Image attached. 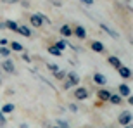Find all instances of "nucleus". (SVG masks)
<instances>
[{
    "instance_id": "obj_33",
    "label": "nucleus",
    "mask_w": 133,
    "mask_h": 128,
    "mask_svg": "<svg viewBox=\"0 0 133 128\" xmlns=\"http://www.w3.org/2000/svg\"><path fill=\"white\" fill-rule=\"evenodd\" d=\"M4 28H5V24H4V23H0V30H4Z\"/></svg>"
},
{
    "instance_id": "obj_16",
    "label": "nucleus",
    "mask_w": 133,
    "mask_h": 128,
    "mask_svg": "<svg viewBox=\"0 0 133 128\" xmlns=\"http://www.w3.org/2000/svg\"><path fill=\"white\" fill-rule=\"evenodd\" d=\"M61 35H62V36H71V35H73V30H71V26H69V24L61 26Z\"/></svg>"
},
{
    "instance_id": "obj_25",
    "label": "nucleus",
    "mask_w": 133,
    "mask_h": 128,
    "mask_svg": "<svg viewBox=\"0 0 133 128\" xmlns=\"http://www.w3.org/2000/svg\"><path fill=\"white\" fill-rule=\"evenodd\" d=\"M57 126H59V128H69V125L66 123L64 119H57Z\"/></svg>"
},
{
    "instance_id": "obj_36",
    "label": "nucleus",
    "mask_w": 133,
    "mask_h": 128,
    "mask_svg": "<svg viewBox=\"0 0 133 128\" xmlns=\"http://www.w3.org/2000/svg\"><path fill=\"white\" fill-rule=\"evenodd\" d=\"M104 128H112V126H104Z\"/></svg>"
},
{
    "instance_id": "obj_19",
    "label": "nucleus",
    "mask_w": 133,
    "mask_h": 128,
    "mask_svg": "<svg viewBox=\"0 0 133 128\" xmlns=\"http://www.w3.org/2000/svg\"><path fill=\"white\" fill-rule=\"evenodd\" d=\"M49 54L50 55H55V57H59V55H62V52H61L55 45H52V47H49Z\"/></svg>"
},
{
    "instance_id": "obj_18",
    "label": "nucleus",
    "mask_w": 133,
    "mask_h": 128,
    "mask_svg": "<svg viewBox=\"0 0 133 128\" xmlns=\"http://www.w3.org/2000/svg\"><path fill=\"white\" fill-rule=\"evenodd\" d=\"M4 24H5V28H9L10 31H17V26H19L16 21H5Z\"/></svg>"
},
{
    "instance_id": "obj_9",
    "label": "nucleus",
    "mask_w": 133,
    "mask_h": 128,
    "mask_svg": "<svg viewBox=\"0 0 133 128\" xmlns=\"http://www.w3.org/2000/svg\"><path fill=\"white\" fill-rule=\"evenodd\" d=\"M119 95H121V97H130V95H131V88H130L126 83L119 85Z\"/></svg>"
},
{
    "instance_id": "obj_26",
    "label": "nucleus",
    "mask_w": 133,
    "mask_h": 128,
    "mask_svg": "<svg viewBox=\"0 0 133 128\" xmlns=\"http://www.w3.org/2000/svg\"><path fill=\"white\" fill-rule=\"evenodd\" d=\"M5 125H7V119H5V116L2 114V111H0V128H4Z\"/></svg>"
},
{
    "instance_id": "obj_8",
    "label": "nucleus",
    "mask_w": 133,
    "mask_h": 128,
    "mask_svg": "<svg viewBox=\"0 0 133 128\" xmlns=\"http://www.w3.org/2000/svg\"><path fill=\"white\" fill-rule=\"evenodd\" d=\"M118 71H119V76H121V78H124V80L131 78V69L126 68V66H121V68H119Z\"/></svg>"
},
{
    "instance_id": "obj_3",
    "label": "nucleus",
    "mask_w": 133,
    "mask_h": 128,
    "mask_svg": "<svg viewBox=\"0 0 133 128\" xmlns=\"http://www.w3.org/2000/svg\"><path fill=\"white\" fill-rule=\"evenodd\" d=\"M43 21H45V17L42 14H31V17H30L31 26H35V28H42L43 26Z\"/></svg>"
},
{
    "instance_id": "obj_17",
    "label": "nucleus",
    "mask_w": 133,
    "mask_h": 128,
    "mask_svg": "<svg viewBox=\"0 0 133 128\" xmlns=\"http://www.w3.org/2000/svg\"><path fill=\"white\" fill-rule=\"evenodd\" d=\"M17 33H21L23 36H31V30L28 26H17Z\"/></svg>"
},
{
    "instance_id": "obj_22",
    "label": "nucleus",
    "mask_w": 133,
    "mask_h": 128,
    "mask_svg": "<svg viewBox=\"0 0 133 128\" xmlns=\"http://www.w3.org/2000/svg\"><path fill=\"white\" fill-rule=\"evenodd\" d=\"M0 55L9 57V55H10V49H7V47H0Z\"/></svg>"
},
{
    "instance_id": "obj_24",
    "label": "nucleus",
    "mask_w": 133,
    "mask_h": 128,
    "mask_svg": "<svg viewBox=\"0 0 133 128\" xmlns=\"http://www.w3.org/2000/svg\"><path fill=\"white\" fill-rule=\"evenodd\" d=\"M47 68H49L52 73H57V71H59V66H57V64H47Z\"/></svg>"
},
{
    "instance_id": "obj_5",
    "label": "nucleus",
    "mask_w": 133,
    "mask_h": 128,
    "mask_svg": "<svg viewBox=\"0 0 133 128\" xmlns=\"http://www.w3.org/2000/svg\"><path fill=\"white\" fill-rule=\"evenodd\" d=\"M2 69H4V71H7L9 74L16 73V66H14V62H12L10 59H5L4 62H2Z\"/></svg>"
},
{
    "instance_id": "obj_13",
    "label": "nucleus",
    "mask_w": 133,
    "mask_h": 128,
    "mask_svg": "<svg viewBox=\"0 0 133 128\" xmlns=\"http://www.w3.org/2000/svg\"><path fill=\"white\" fill-rule=\"evenodd\" d=\"M90 47H92V50H94V52H104V43H102V42H99V40L92 42V45H90Z\"/></svg>"
},
{
    "instance_id": "obj_6",
    "label": "nucleus",
    "mask_w": 133,
    "mask_h": 128,
    "mask_svg": "<svg viewBox=\"0 0 133 128\" xmlns=\"http://www.w3.org/2000/svg\"><path fill=\"white\" fill-rule=\"evenodd\" d=\"M73 35H76L79 40H85L87 38V30H85L83 26H76V28L73 30Z\"/></svg>"
},
{
    "instance_id": "obj_7",
    "label": "nucleus",
    "mask_w": 133,
    "mask_h": 128,
    "mask_svg": "<svg viewBox=\"0 0 133 128\" xmlns=\"http://www.w3.org/2000/svg\"><path fill=\"white\" fill-rule=\"evenodd\" d=\"M99 26H100V28H102V30L105 31V33H107V35H111V36H112V38H116V40L119 38V33H118V31H114L112 28H109L107 24H104V23H100Z\"/></svg>"
},
{
    "instance_id": "obj_28",
    "label": "nucleus",
    "mask_w": 133,
    "mask_h": 128,
    "mask_svg": "<svg viewBox=\"0 0 133 128\" xmlns=\"http://www.w3.org/2000/svg\"><path fill=\"white\" fill-rule=\"evenodd\" d=\"M69 109H71L73 113H76V111H78V106H76V104H69Z\"/></svg>"
},
{
    "instance_id": "obj_12",
    "label": "nucleus",
    "mask_w": 133,
    "mask_h": 128,
    "mask_svg": "<svg viewBox=\"0 0 133 128\" xmlns=\"http://www.w3.org/2000/svg\"><path fill=\"white\" fill-rule=\"evenodd\" d=\"M107 61H109V64H111L112 68H116V69H119L121 66H123V64H121V61H119V57H116V55H111Z\"/></svg>"
},
{
    "instance_id": "obj_37",
    "label": "nucleus",
    "mask_w": 133,
    "mask_h": 128,
    "mask_svg": "<svg viewBox=\"0 0 133 128\" xmlns=\"http://www.w3.org/2000/svg\"><path fill=\"white\" fill-rule=\"evenodd\" d=\"M0 85H2V80H0Z\"/></svg>"
},
{
    "instance_id": "obj_11",
    "label": "nucleus",
    "mask_w": 133,
    "mask_h": 128,
    "mask_svg": "<svg viewBox=\"0 0 133 128\" xmlns=\"http://www.w3.org/2000/svg\"><path fill=\"white\" fill-rule=\"evenodd\" d=\"M97 97H99V100H109V97H111V92L109 90H105V88H100L99 92H97Z\"/></svg>"
},
{
    "instance_id": "obj_15",
    "label": "nucleus",
    "mask_w": 133,
    "mask_h": 128,
    "mask_svg": "<svg viewBox=\"0 0 133 128\" xmlns=\"http://www.w3.org/2000/svg\"><path fill=\"white\" fill-rule=\"evenodd\" d=\"M109 102H112V104H116V106H119V104L123 102V97H121V95H118V94H111Z\"/></svg>"
},
{
    "instance_id": "obj_29",
    "label": "nucleus",
    "mask_w": 133,
    "mask_h": 128,
    "mask_svg": "<svg viewBox=\"0 0 133 128\" xmlns=\"http://www.w3.org/2000/svg\"><path fill=\"white\" fill-rule=\"evenodd\" d=\"M2 2H4V4H17L19 0H2Z\"/></svg>"
},
{
    "instance_id": "obj_32",
    "label": "nucleus",
    "mask_w": 133,
    "mask_h": 128,
    "mask_svg": "<svg viewBox=\"0 0 133 128\" xmlns=\"http://www.w3.org/2000/svg\"><path fill=\"white\" fill-rule=\"evenodd\" d=\"M19 128H30V126H28L26 123H21V125H19Z\"/></svg>"
},
{
    "instance_id": "obj_1",
    "label": "nucleus",
    "mask_w": 133,
    "mask_h": 128,
    "mask_svg": "<svg viewBox=\"0 0 133 128\" xmlns=\"http://www.w3.org/2000/svg\"><path fill=\"white\" fill-rule=\"evenodd\" d=\"M66 76H68V81H66L64 88H71V87H76L79 83V74L76 71H69V73H66Z\"/></svg>"
},
{
    "instance_id": "obj_20",
    "label": "nucleus",
    "mask_w": 133,
    "mask_h": 128,
    "mask_svg": "<svg viewBox=\"0 0 133 128\" xmlns=\"http://www.w3.org/2000/svg\"><path fill=\"white\" fill-rule=\"evenodd\" d=\"M10 50H16V52H23V45L19 43V42H12V43H10Z\"/></svg>"
},
{
    "instance_id": "obj_34",
    "label": "nucleus",
    "mask_w": 133,
    "mask_h": 128,
    "mask_svg": "<svg viewBox=\"0 0 133 128\" xmlns=\"http://www.w3.org/2000/svg\"><path fill=\"white\" fill-rule=\"evenodd\" d=\"M123 128H131V125H126V126H123Z\"/></svg>"
},
{
    "instance_id": "obj_10",
    "label": "nucleus",
    "mask_w": 133,
    "mask_h": 128,
    "mask_svg": "<svg viewBox=\"0 0 133 128\" xmlns=\"http://www.w3.org/2000/svg\"><path fill=\"white\" fill-rule=\"evenodd\" d=\"M94 83H97V85H105V83H107V78H105L102 73H95L94 74Z\"/></svg>"
},
{
    "instance_id": "obj_27",
    "label": "nucleus",
    "mask_w": 133,
    "mask_h": 128,
    "mask_svg": "<svg viewBox=\"0 0 133 128\" xmlns=\"http://www.w3.org/2000/svg\"><path fill=\"white\" fill-rule=\"evenodd\" d=\"M7 43H9V40H7V38H0V47H5Z\"/></svg>"
},
{
    "instance_id": "obj_14",
    "label": "nucleus",
    "mask_w": 133,
    "mask_h": 128,
    "mask_svg": "<svg viewBox=\"0 0 133 128\" xmlns=\"http://www.w3.org/2000/svg\"><path fill=\"white\" fill-rule=\"evenodd\" d=\"M14 109H16V106L9 102V104H4V106L0 107V111H2V114H9V113H12Z\"/></svg>"
},
{
    "instance_id": "obj_35",
    "label": "nucleus",
    "mask_w": 133,
    "mask_h": 128,
    "mask_svg": "<svg viewBox=\"0 0 133 128\" xmlns=\"http://www.w3.org/2000/svg\"><path fill=\"white\" fill-rule=\"evenodd\" d=\"M50 128H59V126H57V125H55V126H50Z\"/></svg>"
},
{
    "instance_id": "obj_23",
    "label": "nucleus",
    "mask_w": 133,
    "mask_h": 128,
    "mask_svg": "<svg viewBox=\"0 0 133 128\" xmlns=\"http://www.w3.org/2000/svg\"><path fill=\"white\" fill-rule=\"evenodd\" d=\"M54 74H55V78H57V80H64L66 78V71H61V69L57 71V73H54Z\"/></svg>"
},
{
    "instance_id": "obj_4",
    "label": "nucleus",
    "mask_w": 133,
    "mask_h": 128,
    "mask_svg": "<svg viewBox=\"0 0 133 128\" xmlns=\"http://www.w3.org/2000/svg\"><path fill=\"white\" fill-rule=\"evenodd\" d=\"M73 95L76 100H85V99H88V90L85 88V87H78V88L74 90Z\"/></svg>"
},
{
    "instance_id": "obj_31",
    "label": "nucleus",
    "mask_w": 133,
    "mask_h": 128,
    "mask_svg": "<svg viewBox=\"0 0 133 128\" xmlns=\"http://www.w3.org/2000/svg\"><path fill=\"white\" fill-rule=\"evenodd\" d=\"M81 2H83V4H87V5H92V4H94V0H81Z\"/></svg>"
},
{
    "instance_id": "obj_2",
    "label": "nucleus",
    "mask_w": 133,
    "mask_h": 128,
    "mask_svg": "<svg viewBox=\"0 0 133 128\" xmlns=\"http://www.w3.org/2000/svg\"><path fill=\"white\" fill-rule=\"evenodd\" d=\"M118 123L121 125V126L131 125V111H123V113L118 116Z\"/></svg>"
},
{
    "instance_id": "obj_21",
    "label": "nucleus",
    "mask_w": 133,
    "mask_h": 128,
    "mask_svg": "<svg viewBox=\"0 0 133 128\" xmlns=\"http://www.w3.org/2000/svg\"><path fill=\"white\" fill-rule=\"evenodd\" d=\"M55 47H57V49H59L61 52H62V50H64L66 47H68V42H66V40H59V42L55 43Z\"/></svg>"
},
{
    "instance_id": "obj_30",
    "label": "nucleus",
    "mask_w": 133,
    "mask_h": 128,
    "mask_svg": "<svg viewBox=\"0 0 133 128\" xmlns=\"http://www.w3.org/2000/svg\"><path fill=\"white\" fill-rule=\"evenodd\" d=\"M23 59H24L26 62H30V61H31V57H30V55H28V54H23Z\"/></svg>"
}]
</instances>
